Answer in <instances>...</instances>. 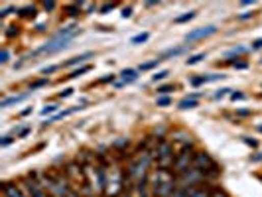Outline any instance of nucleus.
Returning a JSON list of instances; mask_svg holds the SVG:
<instances>
[{"label":"nucleus","instance_id":"nucleus-31","mask_svg":"<svg viewBox=\"0 0 262 197\" xmlns=\"http://www.w3.org/2000/svg\"><path fill=\"white\" fill-rule=\"evenodd\" d=\"M115 8V4H104V6H101V14H107L109 10H113Z\"/></svg>","mask_w":262,"mask_h":197},{"label":"nucleus","instance_id":"nucleus-29","mask_svg":"<svg viewBox=\"0 0 262 197\" xmlns=\"http://www.w3.org/2000/svg\"><path fill=\"white\" fill-rule=\"evenodd\" d=\"M170 105V97H160L158 99V106H168Z\"/></svg>","mask_w":262,"mask_h":197},{"label":"nucleus","instance_id":"nucleus-14","mask_svg":"<svg viewBox=\"0 0 262 197\" xmlns=\"http://www.w3.org/2000/svg\"><path fill=\"white\" fill-rule=\"evenodd\" d=\"M150 40V34L148 32H144V34H138V36H134L130 40L132 46H140V44H144V42H148Z\"/></svg>","mask_w":262,"mask_h":197},{"label":"nucleus","instance_id":"nucleus-3","mask_svg":"<svg viewBox=\"0 0 262 197\" xmlns=\"http://www.w3.org/2000/svg\"><path fill=\"white\" fill-rule=\"evenodd\" d=\"M158 167L162 170H168V167L174 166V146H172V142H168V140H162L160 144H158Z\"/></svg>","mask_w":262,"mask_h":197},{"label":"nucleus","instance_id":"nucleus-4","mask_svg":"<svg viewBox=\"0 0 262 197\" xmlns=\"http://www.w3.org/2000/svg\"><path fill=\"white\" fill-rule=\"evenodd\" d=\"M150 162H152V154L150 152H142L134 162H132L130 166V178L132 180H142L146 174V170L150 166Z\"/></svg>","mask_w":262,"mask_h":197},{"label":"nucleus","instance_id":"nucleus-34","mask_svg":"<svg viewBox=\"0 0 262 197\" xmlns=\"http://www.w3.org/2000/svg\"><path fill=\"white\" fill-rule=\"evenodd\" d=\"M229 91H231V89H221V91L215 93V97H217V99H221V97H225V95H227Z\"/></svg>","mask_w":262,"mask_h":197},{"label":"nucleus","instance_id":"nucleus-5","mask_svg":"<svg viewBox=\"0 0 262 197\" xmlns=\"http://www.w3.org/2000/svg\"><path fill=\"white\" fill-rule=\"evenodd\" d=\"M203 180H205V174H201V172L195 170V167H190L188 172H184V174L177 176L175 187H191V185H197V183L203 182Z\"/></svg>","mask_w":262,"mask_h":197},{"label":"nucleus","instance_id":"nucleus-2","mask_svg":"<svg viewBox=\"0 0 262 197\" xmlns=\"http://www.w3.org/2000/svg\"><path fill=\"white\" fill-rule=\"evenodd\" d=\"M193 158H195V152L191 146H184L181 152L175 156L174 160V166H172V172L174 174H184V172H188L190 167H193Z\"/></svg>","mask_w":262,"mask_h":197},{"label":"nucleus","instance_id":"nucleus-15","mask_svg":"<svg viewBox=\"0 0 262 197\" xmlns=\"http://www.w3.org/2000/svg\"><path fill=\"white\" fill-rule=\"evenodd\" d=\"M179 108H184V110H186V108H195V106H197V101H195V99H190V97H186V99H184V101H179Z\"/></svg>","mask_w":262,"mask_h":197},{"label":"nucleus","instance_id":"nucleus-27","mask_svg":"<svg viewBox=\"0 0 262 197\" xmlns=\"http://www.w3.org/2000/svg\"><path fill=\"white\" fill-rule=\"evenodd\" d=\"M170 91H174L172 85H162V87H158V93H160V95H168Z\"/></svg>","mask_w":262,"mask_h":197},{"label":"nucleus","instance_id":"nucleus-16","mask_svg":"<svg viewBox=\"0 0 262 197\" xmlns=\"http://www.w3.org/2000/svg\"><path fill=\"white\" fill-rule=\"evenodd\" d=\"M158 63H162L160 58H156V60H152V61H148V63H142L140 67H138V71H148V69H154Z\"/></svg>","mask_w":262,"mask_h":197},{"label":"nucleus","instance_id":"nucleus-43","mask_svg":"<svg viewBox=\"0 0 262 197\" xmlns=\"http://www.w3.org/2000/svg\"><path fill=\"white\" fill-rule=\"evenodd\" d=\"M67 197H81V195H77V193H73V191H71V193H69Z\"/></svg>","mask_w":262,"mask_h":197},{"label":"nucleus","instance_id":"nucleus-33","mask_svg":"<svg viewBox=\"0 0 262 197\" xmlns=\"http://www.w3.org/2000/svg\"><path fill=\"white\" fill-rule=\"evenodd\" d=\"M231 99H233V101H243V99H245V95H243V93H233V95H231Z\"/></svg>","mask_w":262,"mask_h":197},{"label":"nucleus","instance_id":"nucleus-13","mask_svg":"<svg viewBox=\"0 0 262 197\" xmlns=\"http://www.w3.org/2000/svg\"><path fill=\"white\" fill-rule=\"evenodd\" d=\"M184 51H186V47H175V49H168V51L160 53L158 58H160V60L164 61L166 58H175V55H179V53H184Z\"/></svg>","mask_w":262,"mask_h":197},{"label":"nucleus","instance_id":"nucleus-25","mask_svg":"<svg viewBox=\"0 0 262 197\" xmlns=\"http://www.w3.org/2000/svg\"><path fill=\"white\" fill-rule=\"evenodd\" d=\"M58 110V105H47L42 108V115H51V112H56Z\"/></svg>","mask_w":262,"mask_h":197},{"label":"nucleus","instance_id":"nucleus-42","mask_svg":"<svg viewBox=\"0 0 262 197\" xmlns=\"http://www.w3.org/2000/svg\"><path fill=\"white\" fill-rule=\"evenodd\" d=\"M115 79V75H111V77H102L101 79V83H109V81H113Z\"/></svg>","mask_w":262,"mask_h":197},{"label":"nucleus","instance_id":"nucleus-37","mask_svg":"<svg viewBox=\"0 0 262 197\" xmlns=\"http://www.w3.org/2000/svg\"><path fill=\"white\" fill-rule=\"evenodd\" d=\"M130 14H132V8H130V6L122 10V18H130Z\"/></svg>","mask_w":262,"mask_h":197},{"label":"nucleus","instance_id":"nucleus-23","mask_svg":"<svg viewBox=\"0 0 262 197\" xmlns=\"http://www.w3.org/2000/svg\"><path fill=\"white\" fill-rule=\"evenodd\" d=\"M20 14L22 16H34L36 14V8H34V6H26V8H22V10H20Z\"/></svg>","mask_w":262,"mask_h":197},{"label":"nucleus","instance_id":"nucleus-6","mask_svg":"<svg viewBox=\"0 0 262 197\" xmlns=\"http://www.w3.org/2000/svg\"><path fill=\"white\" fill-rule=\"evenodd\" d=\"M193 167L199 170L201 174H205V172H213V174L217 176V166H215V162L211 160V156H209L207 152H195Z\"/></svg>","mask_w":262,"mask_h":197},{"label":"nucleus","instance_id":"nucleus-24","mask_svg":"<svg viewBox=\"0 0 262 197\" xmlns=\"http://www.w3.org/2000/svg\"><path fill=\"white\" fill-rule=\"evenodd\" d=\"M168 75H170V71H166V69H164V71H158L156 75L152 77V81H162V79H166Z\"/></svg>","mask_w":262,"mask_h":197},{"label":"nucleus","instance_id":"nucleus-12","mask_svg":"<svg viewBox=\"0 0 262 197\" xmlns=\"http://www.w3.org/2000/svg\"><path fill=\"white\" fill-rule=\"evenodd\" d=\"M120 77H122V83L126 85V83H134L136 79H138V71L136 69H124L122 73H120Z\"/></svg>","mask_w":262,"mask_h":197},{"label":"nucleus","instance_id":"nucleus-22","mask_svg":"<svg viewBox=\"0 0 262 197\" xmlns=\"http://www.w3.org/2000/svg\"><path fill=\"white\" fill-rule=\"evenodd\" d=\"M209 195H211V193H209L207 189H201V187H197V189H195V191H193L190 197H209Z\"/></svg>","mask_w":262,"mask_h":197},{"label":"nucleus","instance_id":"nucleus-26","mask_svg":"<svg viewBox=\"0 0 262 197\" xmlns=\"http://www.w3.org/2000/svg\"><path fill=\"white\" fill-rule=\"evenodd\" d=\"M8 58H10V51L4 47V49H2V55H0V63H2V65H4V63H8Z\"/></svg>","mask_w":262,"mask_h":197},{"label":"nucleus","instance_id":"nucleus-19","mask_svg":"<svg viewBox=\"0 0 262 197\" xmlns=\"http://www.w3.org/2000/svg\"><path fill=\"white\" fill-rule=\"evenodd\" d=\"M87 71H91V65H83V67H79L77 71H73L71 75H69V79H77V77L83 75V73H87Z\"/></svg>","mask_w":262,"mask_h":197},{"label":"nucleus","instance_id":"nucleus-36","mask_svg":"<svg viewBox=\"0 0 262 197\" xmlns=\"http://www.w3.org/2000/svg\"><path fill=\"white\" fill-rule=\"evenodd\" d=\"M44 8L45 10H54L56 8V2H44Z\"/></svg>","mask_w":262,"mask_h":197},{"label":"nucleus","instance_id":"nucleus-1","mask_svg":"<svg viewBox=\"0 0 262 197\" xmlns=\"http://www.w3.org/2000/svg\"><path fill=\"white\" fill-rule=\"evenodd\" d=\"M175 183L177 180L174 178L172 170H162L156 167L152 174V189L156 197H172L175 191Z\"/></svg>","mask_w":262,"mask_h":197},{"label":"nucleus","instance_id":"nucleus-35","mask_svg":"<svg viewBox=\"0 0 262 197\" xmlns=\"http://www.w3.org/2000/svg\"><path fill=\"white\" fill-rule=\"evenodd\" d=\"M252 49H262V38L256 40V42H252Z\"/></svg>","mask_w":262,"mask_h":197},{"label":"nucleus","instance_id":"nucleus-38","mask_svg":"<svg viewBox=\"0 0 262 197\" xmlns=\"http://www.w3.org/2000/svg\"><path fill=\"white\" fill-rule=\"evenodd\" d=\"M12 140H14L12 136H4V138H2V146H8V144H10Z\"/></svg>","mask_w":262,"mask_h":197},{"label":"nucleus","instance_id":"nucleus-18","mask_svg":"<svg viewBox=\"0 0 262 197\" xmlns=\"http://www.w3.org/2000/svg\"><path fill=\"white\" fill-rule=\"evenodd\" d=\"M245 51H247V47H234V49H231V51H227V53H225V58H227V60H231V58H233V55H241V53H245Z\"/></svg>","mask_w":262,"mask_h":197},{"label":"nucleus","instance_id":"nucleus-17","mask_svg":"<svg viewBox=\"0 0 262 197\" xmlns=\"http://www.w3.org/2000/svg\"><path fill=\"white\" fill-rule=\"evenodd\" d=\"M201 60H205V53H195V55H190V58L186 60V63H188V65H195V63H199Z\"/></svg>","mask_w":262,"mask_h":197},{"label":"nucleus","instance_id":"nucleus-41","mask_svg":"<svg viewBox=\"0 0 262 197\" xmlns=\"http://www.w3.org/2000/svg\"><path fill=\"white\" fill-rule=\"evenodd\" d=\"M252 14H254V12H248V14H241L239 18H241V20H248V18H252Z\"/></svg>","mask_w":262,"mask_h":197},{"label":"nucleus","instance_id":"nucleus-9","mask_svg":"<svg viewBox=\"0 0 262 197\" xmlns=\"http://www.w3.org/2000/svg\"><path fill=\"white\" fill-rule=\"evenodd\" d=\"M4 197H26L16 183H4Z\"/></svg>","mask_w":262,"mask_h":197},{"label":"nucleus","instance_id":"nucleus-39","mask_svg":"<svg viewBox=\"0 0 262 197\" xmlns=\"http://www.w3.org/2000/svg\"><path fill=\"white\" fill-rule=\"evenodd\" d=\"M209 197H227V193H225V191H213Z\"/></svg>","mask_w":262,"mask_h":197},{"label":"nucleus","instance_id":"nucleus-10","mask_svg":"<svg viewBox=\"0 0 262 197\" xmlns=\"http://www.w3.org/2000/svg\"><path fill=\"white\" fill-rule=\"evenodd\" d=\"M26 97H28V93H24V95H14V97H6V99H2L0 106H2V108H8V106H12V105H18V103H22Z\"/></svg>","mask_w":262,"mask_h":197},{"label":"nucleus","instance_id":"nucleus-7","mask_svg":"<svg viewBox=\"0 0 262 197\" xmlns=\"http://www.w3.org/2000/svg\"><path fill=\"white\" fill-rule=\"evenodd\" d=\"M22 185H24V189L28 191V197H45L44 187H42V183L40 182H36V180L28 178V180H24V182H22Z\"/></svg>","mask_w":262,"mask_h":197},{"label":"nucleus","instance_id":"nucleus-11","mask_svg":"<svg viewBox=\"0 0 262 197\" xmlns=\"http://www.w3.org/2000/svg\"><path fill=\"white\" fill-rule=\"evenodd\" d=\"M95 53L93 51H85V53H81V55H77V58H73V60H69L67 63H65V67H73V65H77V63H85L87 60H91Z\"/></svg>","mask_w":262,"mask_h":197},{"label":"nucleus","instance_id":"nucleus-20","mask_svg":"<svg viewBox=\"0 0 262 197\" xmlns=\"http://www.w3.org/2000/svg\"><path fill=\"white\" fill-rule=\"evenodd\" d=\"M191 18H195V12H188V14H184V16H177V18H175V24H184V22H188Z\"/></svg>","mask_w":262,"mask_h":197},{"label":"nucleus","instance_id":"nucleus-28","mask_svg":"<svg viewBox=\"0 0 262 197\" xmlns=\"http://www.w3.org/2000/svg\"><path fill=\"white\" fill-rule=\"evenodd\" d=\"M54 71H58V65H49V67H42V73H54Z\"/></svg>","mask_w":262,"mask_h":197},{"label":"nucleus","instance_id":"nucleus-40","mask_svg":"<svg viewBox=\"0 0 262 197\" xmlns=\"http://www.w3.org/2000/svg\"><path fill=\"white\" fill-rule=\"evenodd\" d=\"M233 65L237 67V69H247V67H248L247 63H233Z\"/></svg>","mask_w":262,"mask_h":197},{"label":"nucleus","instance_id":"nucleus-30","mask_svg":"<svg viewBox=\"0 0 262 197\" xmlns=\"http://www.w3.org/2000/svg\"><path fill=\"white\" fill-rule=\"evenodd\" d=\"M81 6H83V4H75V6H69L67 10H69V14L71 16H75L77 14V10H81Z\"/></svg>","mask_w":262,"mask_h":197},{"label":"nucleus","instance_id":"nucleus-32","mask_svg":"<svg viewBox=\"0 0 262 197\" xmlns=\"http://www.w3.org/2000/svg\"><path fill=\"white\" fill-rule=\"evenodd\" d=\"M71 95H73V89H65V91L59 93V97H61V99H67V97H71Z\"/></svg>","mask_w":262,"mask_h":197},{"label":"nucleus","instance_id":"nucleus-8","mask_svg":"<svg viewBox=\"0 0 262 197\" xmlns=\"http://www.w3.org/2000/svg\"><path fill=\"white\" fill-rule=\"evenodd\" d=\"M217 32V26H205V28H197V30L186 34V42H195V40H201V38H207L211 34Z\"/></svg>","mask_w":262,"mask_h":197},{"label":"nucleus","instance_id":"nucleus-21","mask_svg":"<svg viewBox=\"0 0 262 197\" xmlns=\"http://www.w3.org/2000/svg\"><path fill=\"white\" fill-rule=\"evenodd\" d=\"M44 85H47V79H40V81L32 83V87H30V93H34L36 89H40V87H44Z\"/></svg>","mask_w":262,"mask_h":197}]
</instances>
